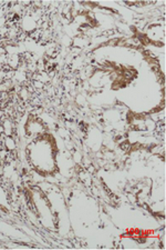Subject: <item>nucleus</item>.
<instances>
[{"label": "nucleus", "mask_w": 166, "mask_h": 250, "mask_svg": "<svg viewBox=\"0 0 166 250\" xmlns=\"http://www.w3.org/2000/svg\"><path fill=\"white\" fill-rule=\"evenodd\" d=\"M1 117H2V112L0 111V119H1Z\"/></svg>", "instance_id": "obj_14"}, {"label": "nucleus", "mask_w": 166, "mask_h": 250, "mask_svg": "<svg viewBox=\"0 0 166 250\" xmlns=\"http://www.w3.org/2000/svg\"><path fill=\"white\" fill-rule=\"evenodd\" d=\"M1 238H2V236H1V235H0V239H1Z\"/></svg>", "instance_id": "obj_16"}, {"label": "nucleus", "mask_w": 166, "mask_h": 250, "mask_svg": "<svg viewBox=\"0 0 166 250\" xmlns=\"http://www.w3.org/2000/svg\"><path fill=\"white\" fill-rule=\"evenodd\" d=\"M102 141H103V137L101 135V132L98 130V129H92L90 134L88 136V146H90V148L96 150V149L100 148Z\"/></svg>", "instance_id": "obj_2"}, {"label": "nucleus", "mask_w": 166, "mask_h": 250, "mask_svg": "<svg viewBox=\"0 0 166 250\" xmlns=\"http://www.w3.org/2000/svg\"><path fill=\"white\" fill-rule=\"evenodd\" d=\"M43 131L42 124L37 119H29L26 124V132H28L29 136L38 135L40 132Z\"/></svg>", "instance_id": "obj_3"}, {"label": "nucleus", "mask_w": 166, "mask_h": 250, "mask_svg": "<svg viewBox=\"0 0 166 250\" xmlns=\"http://www.w3.org/2000/svg\"><path fill=\"white\" fill-rule=\"evenodd\" d=\"M89 42V40L87 39V38H84V37H76V38H74V47H84V46H87V43Z\"/></svg>", "instance_id": "obj_9"}, {"label": "nucleus", "mask_w": 166, "mask_h": 250, "mask_svg": "<svg viewBox=\"0 0 166 250\" xmlns=\"http://www.w3.org/2000/svg\"><path fill=\"white\" fill-rule=\"evenodd\" d=\"M19 62H20L19 55H7V63L8 66H9V68L17 69L19 67Z\"/></svg>", "instance_id": "obj_5"}, {"label": "nucleus", "mask_w": 166, "mask_h": 250, "mask_svg": "<svg viewBox=\"0 0 166 250\" xmlns=\"http://www.w3.org/2000/svg\"><path fill=\"white\" fill-rule=\"evenodd\" d=\"M30 161L34 166L42 172H52L55 168V157L54 145L47 140H38L32 143L29 147Z\"/></svg>", "instance_id": "obj_1"}, {"label": "nucleus", "mask_w": 166, "mask_h": 250, "mask_svg": "<svg viewBox=\"0 0 166 250\" xmlns=\"http://www.w3.org/2000/svg\"><path fill=\"white\" fill-rule=\"evenodd\" d=\"M0 206L2 207H8V197L7 193L1 186H0Z\"/></svg>", "instance_id": "obj_8"}, {"label": "nucleus", "mask_w": 166, "mask_h": 250, "mask_svg": "<svg viewBox=\"0 0 166 250\" xmlns=\"http://www.w3.org/2000/svg\"><path fill=\"white\" fill-rule=\"evenodd\" d=\"M28 95H29V94H28L27 89H22V91H21V96H22V98L26 100V99L28 98Z\"/></svg>", "instance_id": "obj_13"}, {"label": "nucleus", "mask_w": 166, "mask_h": 250, "mask_svg": "<svg viewBox=\"0 0 166 250\" xmlns=\"http://www.w3.org/2000/svg\"><path fill=\"white\" fill-rule=\"evenodd\" d=\"M6 79V72L3 70H0V83Z\"/></svg>", "instance_id": "obj_11"}, {"label": "nucleus", "mask_w": 166, "mask_h": 250, "mask_svg": "<svg viewBox=\"0 0 166 250\" xmlns=\"http://www.w3.org/2000/svg\"><path fill=\"white\" fill-rule=\"evenodd\" d=\"M5 147L7 148V150L9 151H15L17 149V143L14 139L13 136H6L5 138Z\"/></svg>", "instance_id": "obj_6"}, {"label": "nucleus", "mask_w": 166, "mask_h": 250, "mask_svg": "<svg viewBox=\"0 0 166 250\" xmlns=\"http://www.w3.org/2000/svg\"><path fill=\"white\" fill-rule=\"evenodd\" d=\"M21 27L23 30L28 32V34H31V32H34L36 29H38V22L36 21L35 18L32 17L31 15H27L22 19Z\"/></svg>", "instance_id": "obj_4"}, {"label": "nucleus", "mask_w": 166, "mask_h": 250, "mask_svg": "<svg viewBox=\"0 0 166 250\" xmlns=\"http://www.w3.org/2000/svg\"><path fill=\"white\" fill-rule=\"evenodd\" d=\"M2 128H3V132H5L6 136H11L13 135V129H14V124L11 120L6 119L2 124Z\"/></svg>", "instance_id": "obj_7"}, {"label": "nucleus", "mask_w": 166, "mask_h": 250, "mask_svg": "<svg viewBox=\"0 0 166 250\" xmlns=\"http://www.w3.org/2000/svg\"><path fill=\"white\" fill-rule=\"evenodd\" d=\"M6 25V18L5 17H0V28H3Z\"/></svg>", "instance_id": "obj_12"}, {"label": "nucleus", "mask_w": 166, "mask_h": 250, "mask_svg": "<svg viewBox=\"0 0 166 250\" xmlns=\"http://www.w3.org/2000/svg\"><path fill=\"white\" fill-rule=\"evenodd\" d=\"M81 155L79 154V151H75L74 154V156H72V160L74 161H75V163H81Z\"/></svg>", "instance_id": "obj_10"}, {"label": "nucleus", "mask_w": 166, "mask_h": 250, "mask_svg": "<svg viewBox=\"0 0 166 250\" xmlns=\"http://www.w3.org/2000/svg\"><path fill=\"white\" fill-rule=\"evenodd\" d=\"M1 98H2V94H1V92H0V100H1Z\"/></svg>", "instance_id": "obj_15"}]
</instances>
